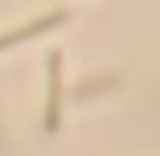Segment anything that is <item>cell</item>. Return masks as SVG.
Listing matches in <instances>:
<instances>
[{
	"label": "cell",
	"instance_id": "obj_1",
	"mask_svg": "<svg viewBox=\"0 0 160 156\" xmlns=\"http://www.w3.org/2000/svg\"><path fill=\"white\" fill-rule=\"evenodd\" d=\"M59 20H67V12H51V16H43V20H31L28 27L12 31V35H0V51H4V47H12V43H23V39L39 35V31H47V27H55V23H59Z\"/></svg>",
	"mask_w": 160,
	"mask_h": 156
},
{
	"label": "cell",
	"instance_id": "obj_2",
	"mask_svg": "<svg viewBox=\"0 0 160 156\" xmlns=\"http://www.w3.org/2000/svg\"><path fill=\"white\" fill-rule=\"evenodd\" d=\"M59 125V55L51 59V101H47V129Z\"/></svg>",
	"mask_w": 160,
	"mask_h": 156
}]
</instances>
